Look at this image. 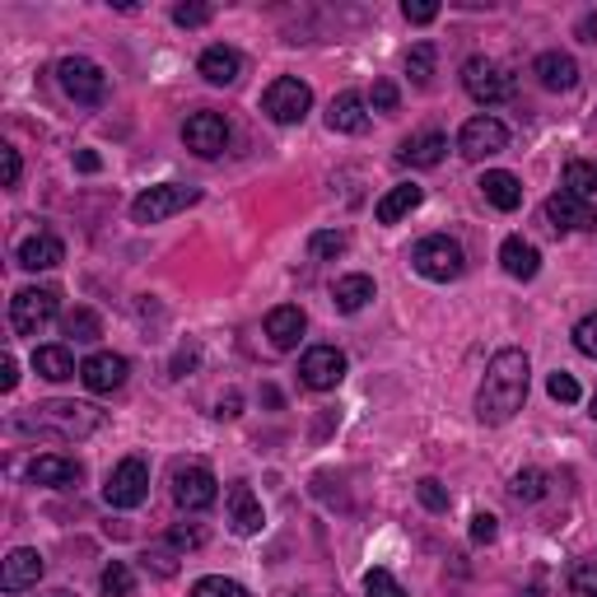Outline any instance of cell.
I'll return each mask as SVG.
<instances>
[{
	"label": "cell",
	"mask_w": 597,
	"mask_h": 597,
	"mask_svg": "<svg viewBox=\"0 0 597 597\" xmlns=\"http://www.w3.org/2000/svg\"><path fill=\"white\" fill-rule=\"evenodd\" d=\"M298 378H304V388H313V393L341 388L346 355H341L337 346H313V350H304V360H298Z\"/></svg>",
	"instance_id": "obj_13"
},
{
	"label": "cell",
	"mask_w": 597,
	"mask_h": 597,
	"mask_svg": "<svg viewBox=\"0 0 597 597\" xmlns=\"http://www.w3.org/2000/svg\"><path fill=\"white\" fill-rule=\"evenodd\" d=\"M150 495V467L145 458H121L108 481H103V500H108L113 508H140Z\"/></svg>",
	"instance_id": "obj_8"
},
{
	"label": "cell",
	"mask_w": 597,
	"mask_h": 597,
	"mask_svg": "<svg viewBox=\"0 0 597 597\" xmlns=\"http://www.w3.org/2000/svg\"><path fill=\"white\" fill-rule=\"evenodd\" d=\"M191 364H197V350H183V355H178V360H173V378H183V374H187V368H191Z\"/></svg>",
	"instance_id": "obj_52"
},
{
	"label": "cell",
	"mask_w": 597,
	"mask_h": 597,
	"mask_svg": "<svg viewBox=\"0 0 597 597\" xmlns=\"http://www.w3.org/2000/svg\"><path fill=\"white\" fill-rule=\"evenodd\" d=\"M201 191L197 187H183V183H160L150 191H140V197L131 201V220L136 224H164L173 215H183L187 206H197Z\"/></svg>",
	"instance_id": "obj_4"
},
{
	"label": "cell",
	"mask_w": 597,
	"mask_h": 597,
	"mask_svg": "<svg viewBox=\"0 0 597 597\" xmlns=\"http://www.w3.org/2000/svg\"><path fill=\"white\" fill-rule=\"evenodd\" d=\"M570 597H597V560H584L570 574Z\"/></svg>",
	"instance_id": "obj_38"
},
{
	"label": "cell",
	"mask_w": 597,
	"mask_h": 597,
	"mask_svg": "<svg viewBox=\"0 0 597 597\" xmlns=\"http://www.w3.org/2000/svg\"><path fill=\"white\" fill-rule=\"evenodd\" d=\"M495 537H500V518L495 514H477V518H471V541H477V547H490Z\"/></svg>",
	"instance_id": "obj_43"
},
{
	"label": "cell",
	"mask_w": 597,
	"mask_h": 597,
	"mask_svg": "<svg viewBox=\"0 0 597 597\" xmlns=\"http://www.w3.org/2000/svg\"><path fill=\"white\" fill-rule=\"evenodd\" d=\"M368 298H374V280L368 276H341L337 285H331V304H337L341 313H360Z\"/></svg>",
	"instance_id": "obj_28"
},
{
	"label": "cell",
	"mask_w": 597,
	"mask_h": 597,
	"mask_svg": "<svg viewBox=\"0 0 597 597\" xmlns=\"http://www.w3.org/2000/svg\"><path fill=\"white\" fill-rule=\"evenodd\" d=\"M364 597H407V593H401V584L388 570H368L364 574Z\"/></svg>",
	"instance_id": "obj_37"
},
{
	"label": "cell",
	"mask_w": 597,
	"mask_h": 597,
	"mask_svg": "<svg viewBox=\"0 0 597 597\" xmlns=\"http://www.w3.org/2000/svg\"><path fill=\"white\" fill-rule=\"evenodd\" d=\"M57 84L66 90L70 103H80V108H98V103L108 98V75H103V66L90 57H66L57 66Z\"/></svg>",
	"instance_id": "obj_5"
},
{
	"label": "cell",
	"mask_w": 597,
	"mask_h": 597,
	"mask_svg": "<svg viewBox=\"0 0 597 597\" xmlns=\"http://www.w3.org/2000/svg\"><path fill=\"white\" fill-rule=\"evenodd\" d=\"M458 150H463V160H490V154H504L508 150V127L500 117H490V113H481V117H471V121H463V131H458Z\"/></svg>",
	"instance_id": "obj_11"
},
{
	"label": "cell",
	"mask_w": 597,
	"mask_h": 597,
	"mask_svg": "<svg viewBox=\"0 0 597 597\" xmlns=\"http://www.w3.org/2000/svg\"><path fill=\"white\" fill-rule=\"evenodd\" d=\"M14 388H20V364L5 355V364H0V393H14Z\"/></svg>",
	"instance_id": "obj_48"
},
{
	"label": "cell",
	"mask_w": 597,
	"mask_h": 597,
	"mask_svg": "<svg viewBox=\"0 0 597 597\" xmlns=\"http://www.w3.org/2000/svg\"><path fill=\"white\" fill-rule=\"evenodd\" d=\"M500 261H504V271L514 276V280H532L541 271V253L532 248L528 238H504V248H500Z\"/></svg>",
	"instance_id": "obj_27"
},
{
	"label": "cell",
	"mask_w": 597,
	"mask_h": 597,
	"mask_svg": "<svg viewBox=\"0 0 597 597\" xmlns=\"http://www.w3.org/2000/svg\"><path fill=\"white\" fill-rule=\"evenodd\" d=\"M33 368L47 378V383H66V378H75V360H70V350L66 346H38L33 350Z\"/></svg>",
	"instance_id": "obj_29"
},
{
	"label": "cell",
	"mask_w": 597,
	"mask_h": 597,
	"mask_svg": "<svg viewBox=\"0 0 597 597\" xmlns=\"http://www.w3.org/2000/svg\"><path fill=\"white\" fill-rule=\"evenodd\" d=\"M183 145L191 154H201V160H215V154H224V150H230V121H224V113H210V108L191 113L183 121Z\"/></svg>",
	"instance_id": "obj_10"
},
{
	"label": "cell",
	"mask_w": 597,
	"mask_h": 597,
	"mask_svg": "<svg viewBox=\"0 0 597 597\" xmlns=\"http://www.w3.org/2000/svg\"><path fill=\"white\" fill-rule=\"evenodd\" d=\"M230 523L238 537H253L261 532V523H267V514H261V500L253 495V485H230Z\"/></svg>",
	"instance_id": "obj_22"
},
{
	"label": "cell",
	"mask_w": 597,
	"mask_h": 597,
	"mask_svg": "<svg viewBox=\"0 0 597 597\" xmlns=\"http://www.w3.org/2000/svg\"><path fill=\"white\" fill-rule=\"evenodd\" d=\"M313 108V90L304 80L294 75H280L267 84V94H261V113H267L276 127H294V121H304Z\"/></svg>",
	"instance_id": "obj_6"
},
{
	"label": "cell",
	"mask_w": 597,
	"mask_h": 597,
	"mask_svg": "<svg viewBox=\"0 0 597 597\" xmlns=\"http://www.w3.org/2000/svg\"><path fill=\"white\" fill-rule=\"evenodd\" d=\"M346 243H350V238H346L341 230H318V234L308 238V253H313V257H323V261H331V257H341V253H346Z\"/></svg>",
	"instance_id": "obj_36"
},
{
	"label": "cell",
	"mask_w": 597,
	"mask_h": 597,
	"mask_svg": "<svg viewBox=\"0 0 597 597\" xmlns=\"http://www.w3.org/2000/svg\"><path fill=\"white\" fill-rule=\"evenodd\" d=\"M547 393L560 401V407H574V401H578V383H574V374H565V368H555V374L547 378Z\"/></svg>",
	"instance_id": "obj_39"
},
{
	"label": "cell",
	"mask_w": 597,
	"mask_h": 597,
	"mask_svg": "<svg viewBox=\"0 0 597 597\" xmlns=\"http://www.w3.org/2000/svg\"><path fill=\"white\" fill-rule=\"evenodd\" d=\"M238 407H243V397H238V393H224V397H220V407H215V415H220V420H234Z\"/></svg>",
	"instance_id": "obj_49"
},
{
	"label": "cell",
	"mask_w": 597,
	"mask_h": 597,
	"mask_svg": "<svg viewBox=\"0 0 597 597\" xmlns=\"http://www.w3.org/2000/svg\"><path fill=\"white\" fill-rule=\"evenodd\" d=\"M173 500H178V508H187V514H201V508H210L220 500V481L215 471L191 463V467H178L173 471Z\"/></svg>",
	"instance_id": "obj_12"
},
{
	"label": "cell",
	"mask_w": 597,
	"mask_h": 597,
	"mask_svg": "<svg viewBox=\"0 0 597 597\" xmlns=\"http://www.w3.org/2000/svg\"><path fill=\"white\" fill-rule=\"evenodd\" d=\"M327 127L341 131V136H360V131H368V98L355 94V90L337 94V98H331V108H327Z\"/></svg>",
	"instance_id": "obj_18"
},
{
	"label": "cell",
	"mask_w": 597,
	"mask_h": 597,
	"mask_svg": "<svg viewBox=\"0 0 597 597\" xmlns=\"http://www.w3.org/2000/svg\"><path fill=\"white\" fill-rule=\"evenodd\" d=\"M168 541L178 551H197V547H206V528H197V523H191V528H173Z\"/></svg>",
	"instance_id": "obj_46"
},
{
	"label": "cell",
	"mask_w": 597,
	"mask_h": 597,
	"mask_svg": "<svg viewBox=\"0 0 597 597\" xmlns=\"http://www.w3.org/2000/svg\"><path fill=\"white\" fill-rule=\"evenodd\" d=\"M574 350H578V355H588V360H597V313L574 327Z\"/></svg>",
	"instance_id": "obj_41"
},
{
	"label": "cell",
	"mask_w": 597,
	"mask_h": 597,
	"mask_svg": "<svg viewBox=\"0 0 597 597\" xmlns=\"http://www.w3.org/2000/svg\"><path fill=\"white\" fill-rule=\"evenodd\" d=\"M420 201H425V187L401 183V187H393L388 197L374 206V220H378V224H397V220H407L411 210H420Z\"/></svg>",
	"instance_id": "obj_24"
},
{
	"label": "cell",
	"mask_w": 597,
	"mask_h": 597,
	"mask_svg": "<svg viewBox=\"0 0 597 597\" xmlns=\"http://www.w3.org/2000/svg\"><path fill=\"white\" fill-rule=\"evenodd\" d=\"M401 14H407V24H434L438 20V5H434V0H407Z\"/></svg>",
	"instance_id": "obj_45"
},
{
	"label": "cell",
	"mask_w": 597,
	"mask_h": 597,
	"mask_svg": "<svg viewBox=\"0 0 597 597\" xmlns=\"http://www.w3.org/2000/svg\"><path fill=\"white\" fill-rule=\"evenodd\" d=\"M444 154H448V136L444 131H420V136L401 140L397 160L411 164V168H438V164H444Z\"/></svg>",
	"instance_id": "obj_19"
},
{
	"label": "cell",
	"mask_w": 597,
	"mask_h": 597,
	"mask_svg": "<svg viewBox=\"0 0 597 597\" xmlns=\"http://www.w3.org/2000/svg\"><path fill=\"white\" fill-rule=\"evenodd\" d=\"M84 467L75 458H61V453H43V458L28 463V481L33 485H80Z\"/></svg>",
	"instance_id": "obj_21"
},
{
	"label": "cell",
	"mask_w": 597,
	"mask_h": 597,
	"mask_svg": "<svg viewBox=\"0 0 597 597\" xmlns=\"http://www.w3.org/2000/svg\"><path fill=\"white\" fill-rule=\"evenodd\" d=\"M75 168H80V173H98V168H103V160H98L94 150H80V154H75Z\"/></svg>",
	"instance_id": "obj_50"
},
{
	"label": "cell",
	"mask_w": 597,
	"mask_h": 597,
	"mask_svg": "<svg viewBox=\"0 0 597 597\" xmlns=\"http://www.w3.org/2000/svg\"><path fill=\"white\" fill-rule=\"evenodd\" d=\"M411 267L425 280H434V285H448V280H458L467 271V253H463L458 238L430 234V238H420L411 248Z\"/></svg>",
	"instance_id": "obj_3"
},
{
	"label": "cell",
	"mask_w": 597,
	"mask_h": 597,
	"mask_svg": "<svg viewBox=\"0 0 597 597\" xmlns=\"http://www.w3.org/2000/svg\"><path fill=\"white\" fill-rule=\"evenodd\" d=\"M434 57H438L434 43H415V47L407 51V75L420 84V90H425V84L434 80Z\"/></svg>",
	"instance_id": "obj_33"
},
{
	"label": "cell",
	"mask_w": 597,
	"mask_h": 597,
	"mask_svg": "<svg viewBox=\"0 0 597 597\" xmlns=\"http://www.w3.org/2000/svg\"><path fill=\"white\" fill-rule=\"evenodd\" d=\"M397 98H401V94H397V84H393V80H378V84H374V94H368V108L393 113V108H397Z\"/></svg>",
	"instance_id": "obj_44"
},
{
	"label": "cell",
	"mask_w": 597,
	"mask_h": 597,
	"mask_svg": "<svg viewBox=\"0 0 597 597\" xmlns=\"http://www.w3.org/2000/svg\"><path fill=\"white\" fill-rule=\"evenodd\" d=\"M528 383H532V364L523 350H500L495 360L485 364V378H481V393H477V420L481 425H508L523 401H528Z\"/></svg>",
	"instance_id": "obj_1"
},
{
	"label": "cell",
	"mask_w": 597,
	"mask_h": 597,
	"mask_svg": "<svg viewBox=\"0 0 597 597\" xmlns=\"http://www.w3.org/2000/svg\"><path fill=\"white\" fill-rule=\"evenodd\" d=\"M308 331V318L298 304H280L267 313V341L280 350V355H290V350H298V341H304Z\"/></svg>",
	"instance_id": "obj_16"
},
{
	"label": "cell",
	"mask_w": 597,
	"mask_h": 597,
	"mask_svg": "<svg viewBox=\"0 0 597 597\" xmlns=\"http://www.w3.org/2000/svg\"><path fill=\"white\" fill-rule=\"evenodd\" d=\"M57 290H20L10 298V327L14 337H38V331L57 318Z\"/></svg>",
	"instance_id": "obj_9"
},
{
	"label": "cell",
	"mask_w": 597,
	"mask_h": 597,
	"mask_svg": "<svg viewBox=\"0 0 597 597\" xmlns=\"http://www.w3.org/2000/svg\"><path fill=\"white\" fill-rule=\"evenodd\" d=\"M565 191H570V197H578V201L597 197V164L570 160V164H565Z\"/></svg>",
	"instance_id": "obj_30"
},
{
	"label": "cell",
	"mask_w": 597,
	"mask_h": 597,
	"mask_svg": "<svg viewBox=\"0 0 597 597\" xmlns=\"http://www.w3.org/2000/svg\"><path fill=\"white\" fill-rule=\"evenodd\" d=\"M191 597H248V588L234 584V578H224V574H206L191 584Z\"/></svg>",
	"instance_id": "obj_35"
},
{
	"label": "cell",
	"mask_w": 597,
	"mask_h": 597,
	"mask_svg": "<svg viewBox=\"0 0 597 597\" xmlns=\"http://www.w3.org/2000/svg\"><path fill=\"white\" fill-rule=\"evenodd\" d=\"M127 374H131V364L121 360V355H113V350H98V355H90V360L80 364V383L90 393H98V397L117 393L121 383H127Z\"/></svg>",
	"instance_id": "obj_14"
},
{
	"label": "cell",
	"mask_w": 597,
	"mask_h": 597,
	"mask_svg": "<svg viewBox=\"0 0 597 597\" xmlns=\"http://www.w3.org/2000/svg\"><path fill=\"white\" fill-rule=\"evenodd\" d=\"M547 220L555 224L560 234H588V230H597V210L588 206V201H578V197H570L565 187L555 191V197L547 201Z\"/></svg>",
	"instance_id": "obj_15"
},
{
	"label": "cell",
	"mask_w": 597,
	"mask_h": 597,
	"mask_svg": "<svg viewBox=\"0 0 597 597\" xmlns=\"http://www.w3.org/2000/svg\"><path fill=\"white\" fill-rule=\"evenodd\" d=\"M0 164H5V187H20V173H24V164H20V150H0Z\"/></svg>",
	"instance_id": "obj_47"
},
{
	"label": "cell",
	"mask_w": 597,
	"mask_h": 597,
	"mask_svg": "<svg viewBox=\"0 0 597 597\" xmlns=\"http://www.w3.org/2000/svg\"><path fill=\"white\" fill-rule=\"evenodd\" d=\"M197 70H201V75H206L210 84H234V80H238V70H243V57H238L234 47L215 43V47H206V51H201Z\"/></svg>",
	"instance_id": "obj_25"
},
{
	"label": "cell",
	"mask_w": 597,
	"mask_h": 597,
	"mask_svg": "<svg viewBox=\"0 0 597 597\" xmlns=\"http://www.w3.org/2000/svg\"><path fill=\"white\" fill-rule=\"evenodd\" d=\"M463 90L481 103V108H495V103L514 98V75L504 66H495L490 57H471L463 66Z\"/></svg>",
	"instance_id": "obj_7"
},
{
	"label": "cell",
	"mask_w": 597,
	"mask_h": 597,
	"mask_svg": "<svg viewBox=\"0 0 597 597\" xmlns=\"http://www.w3.org/2000/svg\"><path fill=\"white\" fill-rule=\"evenodd\" d=\"M532 75H537L541 90L570 94L574 84H578V61L570 57V51H541V57L532 61Z\"/></svg>",
	"instance_id": "obj_17"
},
{
	"label": "cell",
	"mask_w": 597,
	"mask_h": 597,
	"mask_svg": "<svg viewBox=\"0 0 597 597\" xmlns=\"http://www.w3.org/2000/svg\"><path fill=\"white\" fill-rule=\"evenodd\" d=\"M103 425L98 407H84V401H47V407H33L20 430L28 434H47V438H84Z\"/></svg>",
	"instance_id": "obj_2"
},
{
	"label": "cell",
	"mask_w": 597,
	"mask_h": 597,
	"mask_svg": "<svg viewBox=\"0 0 597 597\" xmlns=\"http://www.w3.org/2000/svg\"><path fill=\"white\" fill-rule=\"evenodd\" d=\"M210 20H215V10H210V5H178V10H173V24H178V28H201Z\"/></svg>",
	"instance_id": "obj_42"
},
{
	"label": "cell",
	"mask_w": 597,
	"mask_h": 597,
	"mask_svg": "<svg viewBox=\"0 0 597 597\" xmlns=\"http://www.w3.org/2000/svg\"><path fill=\"white\" fill-rule=\"evenodd\" d=\"M66 261V243L57 234H33L20 243V267L24 271H51Z\"/></svg>",
	"instance_id": "obj_23"
},
{
	"label": "cell",
	"mask_w": 597,
	"mask_h": 597,
	"mask_svg": "<svg viewBox=\"0 0 597 597\" xmlns=\"http://www.w3.org/2000/svg\"><path fill=\"white\" fill-rule=\"evenodd\" d=\"M541 495H547V471H537V467L518 471V477L508 481V500L514 504H537Z\"/></svg>",
	"instance_id": "obj_31"
},
{
	"label": "cell",
	"mask_w": 597,
	"mask_h": 597,
	"mask_svg": "<svg viewBox=\"0 0 597 597\" xmlns=\"http://www.w3.org/2000/svg\"><path fill=\"white\" fill-rule=\"evenodd\" d=\"M415 495H420V504H425L430 514H448V490L438 485L434 477H425V481H420V485H415Z\"/></svg>",
	"instance_id": "obj_40"
},
{
	"label": "cell",
	"mask_w": 597,
	"mask_h": 597,
	"mask_svg": "<svg viewBox=\"0 0 597 597\" xmlns=\"http://www.w3.org/2000/svg\"><path fill=\"white\" fill-rule=\"evenodd\" d=\"M66 337H75L80 346H90L103 337V323H98V313L94 308H75V313H66Z\"/></svg>",
	"instance_id": "obj_32"
},
{
	"label": "cell",
	"mask_w": 597,
	"mask_h": 597,
	"mask_svg": "<svg viewBox=\"0 0 597 597\" xmlns=\"http://www.w3.org/2000/svg\"><path fill=\"white\" fill-rule=\"evenodd\" d=\"M43 570H47L43 555L33 551V547H20V551L5 555V570H0V588H5V593H20V588H28V584H38Z\"/></svg>",
	"instance_id": "obj_20"
},
{
	"label": "cell",
	"mask_w": 597,
	"mask_h": 597,
	"mask_svg": "<svg viewBox=\"0 0 597 597\" xmlns=\"http://www.w3.org/2000/svg\"><path fill=\"white\" fill-rule=\"evenodd\" d=\"M578 43H597V14H584V20H578Z\"/></svg>",
	"instance_id": "obj_51"
},
{
	"label": "cell",
	"mask_w": 597,
	"mask_h": 597,
	"mask_svg": "<svg viewBox=\"0 0 597 597\" xmlns=\"http://www.w3.org/2000/svg\"><path fill=\"white\" fill-rule=\"evenodd\" d=\"M593 420H597V393H593Z\"/></svg>",
	"instance_id": "obj_53"
},
{
	"label": "cell",
	"mask_w": 597,
	"mask_h": 597,
	"mask_svg": "<svg viewBox=\"0 0 597 597\" xmlns=\"http://www.w3.org/2000/svg\"><path fill=\"white\" fill-rule=\"evenodd\" d=\"M481 191H485V201L495 206V210H518L523 206V183L514 178V173H504V168H490L485 178H481Z\"/></svg>",
	"instance_id": "obj_26"
},
{
	"label": "cell",
	"mask_w": 597,
	"mask_h": 597,
	"mask_svg": "<svg viewBox=\"0 0 597 597\" xmlns=\"http://www.w3.org/2000/svg\"><path fill=\"white\" fill-rule=\"evenodd\" d=\"M98 588H103V597H131V588H136V574H131V565H121V560H113V565L103 570Z\"/></svg>",
	"instance_id": "obj_34"
}]
</instances>
